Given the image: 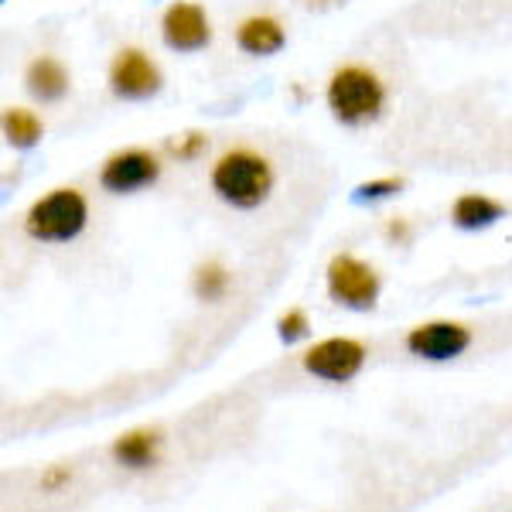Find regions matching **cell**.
Wrapping results in <instances>:
<instances>
[{
	"label": "cell",
	"mask_w": 512,
	"mask_h": 512,
	"mask_svg": "<svg viewBox=\"0 0 512 512\" xmlns=\"http://www.w3.org/2000/svg\"><path fill=\"white\" fill-rule=\"evenodd\" d=\"M158 454H161L158 431H130L113 444V458H117L123 468H134V472L158 465Z\"/></svg>",
	"instance_id": "13"
},
{
	"label": "cell",
	"mask_w": 512,
	"mask_h": 512,
	"mask_svg": "<svg viewBox=\"0 0 512 512\" xmlns=\"http://www.w3.org/2000/svg\"><path fill=\"white\" fill-rule=\"evenodd\" d=\"M301 366L321 383H352L366 366V345L345 335L321 338L301 355Z\"/></svg>",
	"instance_id": "5"
},
{
	"label": "cell",
	"mask_w": 512,
	"mask_h": 512,
	"mask_svg": "<svg viewBox=\"0 0 512 512\" xmlns=\"http://www.w3.org/2000/svg\"><path fill=\"white\" fill-rule=\"evenodd\" d=\"M502 216H506V205L495 202L489 195H478V192H468L461 195L458 202L451 205V222L458 229H468V233H478V229H489L495 226Z\"/></svg>",
	"instance_id": "12"
},
{
	"label": "cell",
	"mask_w": 512,
	"mask_h": 512,
	"mask_svg": "<svg viewBox=\"0 0 512 512\" xmlns=\"http://www.w3.org/2000/svg\"><path fill=\"white\" fill-rule=\"evenodd\" d=\"M69 478H72V472H69V468H52V472H45V475H41V485H45V489H62V485L65 482H69Z\"/></svg>",
	"instance_id": "19"
},
{
	"label": "cell",
	"mask_w": 512,
	"mask_h": 512,
	"mask_svg": "<svg viewBox=\"0 0 512 512\" xmlns=\"http://www.w3.org/2000/svg\"><path fill=\"white\" fill-rule=\"evenodd\" d=\"M209 185L219 202L233 205V209H260L274 192V164L250 147H236L212 164Z\"/></svg>",
	"instance_id": "1"
},
{
	"label": "cell",
	"mask_w": 512,
	"mask_h": 512,
	"mask_svg": "<svg viewBox=\"0 0 512 512\" xmlns=\"http://www.w3.org/2000/svg\"><path fill=\"white\" fill-rule=\"evenodd\" d=\"M386 236H390V239H400V243H403V239H407V236H410L407 222H403V219H396V222H390V226H386Z\"/></svg>",
	"instance_id": "20"
},
{
	"label": "cell",
	"mask_w": 512,
	"mask_h": 512,
	"mask_svg": "<svg viewBox=\"0 0 512 512\" xmlns=\"http://www.w3.org/2000/svg\"><path fill=\"white\" fill-rule=\"evenodd\" d=\"M161 65L144 48H120L110 62V93L117 99H151L161 93Z\"/></svg>",
	"instance_id": "6"
},
{
	"label": "cell",
	"mask_w": 512,
	"mask_h": 512,
	"mask_svg": "<svg viewBox=\"0 0 512 512\" xmlns=\"http://www.w3.org/2000/svg\"><path fill=\"white\" fill-rule=\"evenodd\" d=\"M161 38L171 52H202L212 41V21L205 14V7L195 4V0H175L161 18Z\"/></svg>",
	"instance_id": "8"
},
{
	"label": "cell",
	"mask_w": 512,
	"mask_h": 512,
	"mask_svg": "<svg viewBox=\"0 0 512 512\" xmlns=\"http://www.w3.org/2000/svg\"><path fill=\"white\" fill-rule=\"evenodd\" d=\"M308 328H311V321H308V315H304L301 308H291V311H284V315L277 318V335H280V342H287V345L308 335Z\"/></svg>",
	"instance_id": "17"
},
{
	"label": "cell",
	"mask_w": 512,
	"mask_h": 512,
	"mask_svg": "<svg viewBox=\"0 0 512 512\" xmlns=\"http://www.w3.org/2000/svg\"><path fill=\"white\" fill-rule=\"evenodd\" d=\"M403 188V178H376V181H362L359 188H355V202H383V198L396 195Z\"/></svg>",
	"instance_id": "16"
},
{
	"label": "cell",
	"mask_w": 512,
	"mask_h": 512,
	"mask_svg": "<svg viewBox=\"0 0 512 512\" xmlns=\"http://www.w3.org/2000/svg\"><path fill=\"white\" fill-rule=\"evenodd\" d=\"M325 284H328V297L349 311H373L379 301V291H383L373 263L359 260V256H352V253L332 256Z\"/></svg>",
	"instance_id": "4"
},
{
	"label": "cell",
	"mask_w": 512,
	"mask_h": 512,
	"mask_svg": "<svg viewBox=\"0 0 512 512\" xmlns=\"http://www.w3.org/2000/svg\"><path fill=\"white\" fill-rule=\"evenodd\" d=\"M472 328L461 321H427L407 332V352L427 362H451L468 352Z\"/></svg>",
	"instance_id": "9"
},
{
	"label": "cell",
	"mask_w": 512,
	"mask_h": 512,
	"mask_svg": "<svg viewBox=\"0 0 512 512\" xmlns=\"http://www.w3.org/2000/svg\"><path fill=\"white\" fill-rule=\"evenodd\" d=\"M311 4H318V7H321V4H335V0H311Z\"/></svg>",
	"instance_id": "21"
},
{
	"label": "cell",
	"mask_w": 512,
	"mask_h": 512,
	"mask_svg": "<svg viewBox=\"0 0 512 512\" xmlns=\"http://www.w3.org/2000/svg\"><path fill=\"white\" fill-rule=\"evenodd\" d=\"M89 222V202L79 188H52L24 216V233L38 243H72Z\"/></svg>",
	"instance_id": "3"
},
{
	"label": "cell",
	"mask_w": 512,
	"mask_h": 512,
	"mask_svg": "<svg viewBox=\"0 0 512 512\" xmlns=\"http://www.w3.org/2000/svg\"><path fill=\"white\" fill-rule=\"evenodd\" d=\"M209 147V137L205 134H185V137H178V140H171L168 144V151L175 154L178 161H195L198 154Z\"/></svg>",
	"instance_id": "18"
},
{
	"label": "cell",
	"mask_w": 512,
	"mask_h": 512,
	"mask_svg": "<svg viewBox=\"0 0 512 512\" xmlns=\"http://www.w3.org/2000/svg\"><path fill=\"white\" fill-rule=\"evenodd\" d=\"M24 89L38 99V103H59L69 93V69L55 59V55H38L24 69Z\"/></svg>",
	"instance_id": "11"
},
{
	"label": "cell",
	"mask_w": 512,
	"mask_h": 512,
	"mask_svg": "<svg viewBox=\"0 0 512 512\" xmlns=\"http://www.w3.org/2000/svg\"><path fill=\"white\" fill-rule=\"evenodd\" d=\"M229 274H226V267H219V263H202V267L195 270V294H198V301H209V304H216L226 297L229 291Z\"/></svg>",
	"instance_id": "15"
},
{
	"label": "cell",
	"mask_w": 512,
	"mask_h": 512,
	"mask_svg": "<svg viewBox=\"0 0 512 512\" xmlns=\"http://www.w3.org/2000/svg\"><path fill=\"white\" fill-rule=\"evenodd\" d=\"M161 178L158 154L144 151V147H127L103 161L99 168V185L113 195H134L140 188H151Z\"/></svg>",
	"instance_id": "7"
},
{
	"label": "cell",
	"mask_w": 512,
	"mask_h": 512,
	"mask_svg": "<svg viewBox=\"0 0 512 512\" xmlns=\"http://www.w3.org/2000/svg\"><path fill=\"white\" fill-rule=\"evenodd\" d=\"M0 127H4L7 144L18 147V151H31V147L45 137V123H41L38 113L28 110V106H7Z\"/></svg>",
	"instance_id": "14"
},
{
	"label": "cell",
	"mask_w": 512,
	"mask_h": 512,
	"mask_svg": "<svg viewBox=\"0 0 512 512\" xmlns=\"http://www.w3.org/2000/svg\"><path fill=\"white\" fill-rule=\"evenodd\" d=\"M325 103L332 117L345 127L373 123L386 106V86L366 65H342L332 72L325 89Z\"/></svg>",
	"instance_id": "2"
},
{
	"label": "cell",
	"mask_w": 512,
	"mask_h": 512,
	"mask_svg": "<svg viewBox=\"0 0 512 512\" xmlns=\"http://www.w3.org/2000/svg\"><path fill=\"white\" fill-rule=\"evenodd\" d=\"M236 45H239V52L267 59V55H277L280 48L287 45V31H284V24L277 18H270V14H253V18L239 21Z\"/></svg>",
	"instance_id": "10"
}]
</instances>
